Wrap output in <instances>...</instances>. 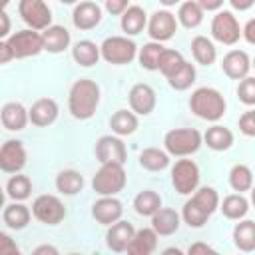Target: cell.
<instances>
[{
	"label": "cell",
	"instance_id": "6da1fadb",
	"mask_svg": "<svg viewBox=\"0 0 255 255\" xmlns=\"http://www.w3.org/2000/svg\"><path fill=\"white\" fill-rule=\"evenodd\" d=\"M100 104V86L94 80L80 78L68 94V110L76 120H90Z\"/></svg>",
	"mask_w": 255,
	"mask_h": 255
},
{
	"label": "cell",
	"instance_id": "7a4b0ae2",
	"mask_svg": "<svg viewBox=\"0 0 255 255\" xmlns=\"http://www.w3.org/2000/svg\"><path fill=\"white\" fill-rule=\"evenodd\" d=\"M217 207H219V195H217V191L213 187H199L183 203L181 219L189 227H203V223L213 215V211Z\"/></svg>",
	"mask_w": 255,
	"mask_h": 255
},
{
	"label": "cell",
	"instance_id": "3957f363",
	"mask_svg": "<svg viewBox=\"0 0 255 255\" xmlns=\"http://www.w3.org/2000/svg\"><path fill=\"white\" fill-rule=\"evenodd\" d=\"M189 108L191 112L201 118V120H207V122H217L223 118L225 114V98L215 90V88H197L191 98H189Z\"/></svg>",
	"mask_w": 255,
	"mask_h": 255
},
{
	"label": "cell",
	"instance_id": "277c9868",
	"mask_svg": "<svg viewBox=\"0 0 255 255\" xmlns=\"http://www.w3.org/2000/svg\"><path fill=\"white\" fill-rule=\"evenodd\" d=\"M201 133L193 128H177V129H169L163 137V145L165 151L169 155L175 157H187L191 153H195L201 147Z\"/></svg>",
	"mask_w": 255,
	"mask_h": 255
},
{
	"label": "cell",
	"instance_id": "5b68a950",
	"mask_svg": "<svg viewBox=\"0 0 255 255\" xmlns=\"http://www.w3.org/2000/svg\"><path fill=\"white\" fill-rule=\"evenodd\" d=\"M126 171L122 163H102L92 177V187L98 195H116L126 187Z\"/></svg>",
	"mask_w": 255,
	"mask_h": 255
},
{
	"label": "cell",
	"instance_id": "8992f818",
	"mask_svg": "<svg viewBox=\"0 0 255 255\" xmlns=\"http://www.w3.org/2000/svg\"><path fill=\"white\" fill-rule=\"evenodd\" d=\"M100 52L108 64L124 66V64H129L137 56V46L128 36H110L102 42Z\"/></svg>",
	"mask_w": 255,
	"mask_h": 255
},
{
	"label": "cell",
	"instance_id": "52a82bcc",
	"mask_svg": "<svg viewBox=\"0 0 255 255\" xmlns=\"http://www.w3.org/2000/svg\"><path fill=\"white\" fill-rule=\"evenodd\" d=\"M171 183L177 193L191 195L199 185V167L191 159H179L171 167Z\"/></svg>",
	"mask_w": 255,
	"mask_h": 255
},
{
	"label": "cell",
	"instance_id": "ba28073f",
	"mask_svg": "<svg viewBox=\"0 0 255 255\" xmlns=\"http://www.w3.org/2000/svg\"><path fill=\"white\" fill-rule=\"evenodd\" d=\"M211 36H213V40H217L219 44H225V46H233L243 36L241 28H239V22L233 16V12L221 10V12H217L213 16V20H211Z\"/></svg>",
	"mask_w": 255,
	"mask_h": 255
},
{
	"label": "cell",
	"instance_id": "9c48e42d",
	"mask_svg": "<svg viewBox=\"0 0 255 255\" xmlns=\"http://www.w3.org/2000/svg\"><path fill=\"white\" fill-rule=\"evenodd\" d=\"M32 213L34 217L40 221V223H46V225H58L60 221H64L66 217V207L64 203L60 201V197L56 195H38L32 203Z\"/></svg>",
	"mask_w": 255,
	"mask_h": 255
},
{
	"label": "cell",
	"instance_id": "30bf717a",
	"mask_svg": "<svg viewBox=\"0 0 255 255\" xmlns=\"http://www.w3.org/2000/svg\"><path fill=\"white\" fill-rule=\"evenodd\" d=\"M18 12L32 30H46L52 26V10L44 0H20Z\"/></svg>",
	"mask_w": 255,
	"mask_h": 255
},
{
	"label": "cell",
	"instance_id": "8fae6325",
	"mask_svg": "<svg viewBox=\"0 0 255 255\" xmlns=\"http://www.w3.org/2000/svg\"><path fill=\"white\" fill-rule=\"evenodd\" d=\"M8 44L14 52V58H30L38 56L44 50V40L38 30H20L8 38Z\"/></svg>",
	"mask_w": 255,
	"mask_h": 255
},
{
	"label": "cell",
	"instance_id": "7c38bea8",
	"mask_svg": "<svg viewBox=\"0 0 255 255\" xmlns=\"http://www.w3.org/2000/svg\"><path fill=\"white\" fill-rule=\"evenodd\" d=\"M175 30H177V20L167 10H157L147 20V34L155 42H167V40H171L173 34H175Z\"/></svg>",
	"mask_w": 255,
	"mask_h": 255
},
{
	"label": "cell",
	"instance_id": "4fadbf2b",
	"mask_svg": "<svg viewBox=\"0 0 255 255\" xmlns=\"http://www.w3.org/2000/svg\"><path fill=\"white\" fill-rule=\"evenodd\" d=\"M26 149L22 141L18 139H8L0 147V169L4 173H20L26 165Z\"/></svg>",
	"mask_w": 255,
	"mask_h": 255
},
{
	"label": "cell",
	"instance_id": "5bb4252c",
	"mask_svg": "<svg viewBox=\"0 0 255 255\" xmlns=\"http://www.w3.org/2000/svg\"><path fill=\"white\" fill-rule=\"evenodd\" d=\"M96 157L100 163H126V145L116 135H102L96 141Z\"/></svg>",
	"mask_w": 255,
	"mask_h": 255
},
{
	"label": "cell",
	"instance_id": "9a60e30c",
	"mask_svg": "<svg viewBox=\"0 0 255 255\" xmlns=\"http://www.w3.org/2000/svg\"><path fill=\"white\" fill-rule=\"evenodd\" d=\"M135 235V229L129 221H124V219H118L116 223L108 225V231H106V245L108 249H112L114 253H124L128 251L131 239Z\"/></svg>",
	"mask_w": 255,
	"mask_h": 255
},
{
	"label": "cell",
	"instance_id": "2e32d148",
	"mask_svg": "<svg viewBox=\"0 0 255 255\" xmlns=\"http://www.w3.org/2000/svg\"><path fill=\"white\" fill-rule=\"evenodd\" d=\"M122 213H124V205L114 195H102L92 205V217L100 225H112V223H116L118 219H122Z\"/></svg>",
	"mask_w": 255,
	"mask_h": 255
},
{
	"label": "cell",
	"instance_id": "e0dca14e",
	"mask_svg": "<svg viewBox=\"0 0 255 255\" xmlns=\"http://www.w3.org/2000/svg\"><path fill=\"white\" fill-rule=\"evenodd\" d=\"M129 108L137 114V116H147L153 112L157 98H155V90L149 84H135L129 90Z\"/></svg>",
	"mask_w": 255,
	"mask_h": 255
},
{
	"label": "cell",
	"instance_id": "ac0fdd59",
	"mask_svg": "<svg viewBox=\"0 0 255 255\" xmlns=\"http://www.w3.org/2000/svg\"><path fill=\"white\" fill-rule=\"evenodd\" d=\"M249 68H251V62L243 50H231L221 60V70L231 80H243L249 74Z\"/></svg>",
	"mask_w": 255,
	"mask_h": 255
},
{
	"label": "cell",
	"instance_id": "d6986e66",
	"mask_svg": "<svg viewBox=\"0 0 255 255\" xmlns=\"http://www.w3.org/2000/svg\"><path fill=\"white\" fill-rule=\"evenodd\" d=\"M72 22L78 30H92L102 22V8L96 2H80L72 12Z\"/></svg>",
	"mask_w": 255,
	"mask_h": 255
},
{
	"label": "cell",
	"instance_id": "ffe728a7",
	"mask_svg": "<svg viewBox=\"0 0 255 255\" xmlns=\"http://www.w3.org/2000/svg\"><path fill=\"white\" fill-rule=\"evenodd\" d=\"M30 112V122L38 128H46L50 124L56 122L58 118V104L52 100V98H40L32 104V108L28 110Z\"/></svg>",
	"mask_w": 255,
	"mask_h": 255
},
{
	"label": "cell",
	"instance_id": "44dd1931",
	"mask_svg": "<svg viewBox=\"0 0 255 255\" xmlns=\"http://www.w3.org/2000/svg\"><path fill=\"white\" fill-rule=\"evenodd\" d=\"M2 126L8 131H20L26 128L30 120V112L20 104V102H6L2 106Z\"/></svg>",
	"mask_w": 255,
	"mask_h": 255
},
{
	"label": "cell",
	"instance_id": "7402d4cb",
	"mask_svg": "<svg viewBox=\"0 0 255 255\" xmlns=\"http://www.w3.org/2000/svg\"><path fill=\"white\" fill-rule=\"evenodd\" d=\"M157 237H159V233L153 227L137 229L128 247V253L129 255H151L157 247Z\"/></svg>",
	"mask_w": 255,
	"mask_h": 255
},
{
	"label": "cell",
	"instance_id": "603a6c76",
	"mask_svg": "<svg viewBox=\"0 0 255 255\" xmlns=\"http://www.w3.org/2000/svg\"><path fill=\"white\" fill-rule=\"evenodd\" d=\"M181 223V215L175 209L169 207H159L153 215H151V227L159 233V235H171L179 229Z\"/></svg>",
	"mask_w": 255,
	"mask_h": 255
},
{
	"label": "cell",
	"instance_id": "cb8c5ba5",
	"mask_svg": "<svg viewBox=\"0 0 255 255\" xmlns=\"http://www.w3.org/2000/svg\"><path fill=\"white\" fill-rule=\"evenodd\" d=\"M42 40H44V50L50 54H60L70 46V32L64 26H48L42 30Z\"/></svg>",
	"mask_w": 255,
	"mask_h": 255
},
{
	"label": "cell",
	"instance_id": "d4e9b609",
	"mask_svg": "<svg viewBox=\"0 0 255 255\" xmlns=\"http://www.w3.org/2000/svg\"><path fill=\"white\" fill-rule=\"evenodd\" d=\"M233 245L243 253L255 251V221L239 219V223L233 227Z\"/></svg>",
	"mask_w": 255,
	"mask_h": 255
},
{
	"label": "cell",
	"instance_id": "484cf974",
	"mask_svg": "<svg viewBox=\"0 0 255 255\" xmlns=\"http://www.w3.org/2000/svg\"><path fill=\"white\" fill-rule=\"evenodd\" d=\"M32 215H34V213H30V209H28L24 203L14 201V203H8V205L4 207V211H2V221L6 223V227L20 231V229H24V227L30 223V217H32Z\"/></svg>",
	"mask_w": 255,
	"mask_h": 255
},
{
	"label": "cell",
	"instance_id": "4316f807",
	"mask_svg": "<svg viewBox=\"0 0 255 255\" xmlns=\"http://www.w3.org/2000/svg\"><path fill=\"white\" fill-rule=\"evenodd\" d=\"M120 26H122V30H124L128 36L139 34V32L147 26V14H145V10H143L141 6H129V8L122 14Z\"/></svg>",
	"mask_w": 255,
	"mask_h": 255
},
{
	"label": "cell",
	"instance_id": "83f0119b",
	"mask_svg": "<svg viewBox=\"0 0 255 255\" xmlns=\"http://www.w3.org/2000/svg\"><path fill=\"white\" fill-rule=\"evenodd\" d=\"M137 116L133 110H118L110 118V128L116 135H131L137 129Z\"/></svg>",
	"mask_w": 255,
	"mask_h": 255
},
{
	"label": "cell",
	"instance_id": "f1b7e54d",
	"mask_svg": "<svg viewBox=\"0 0 255 255\" xmlns=\"http://www.w3.org/2000/svg\"><path fill=\"white\" fill-rule=\"evenodd\" d=\"M203 141H205L207 147L213 149V151H225V149H229V147L233 145V133H231V129H227L225 126L215 124V126L207 128V131H205V135H203Z\"/></svg>",
	"mask_w": 255,
	"mask_h": 255
},
{
	"label": "cell",
	"instance_id": "f546056e",
	"mask_svg": "<svg viewBox=\"0 0 255 255\" xmlns=\"http://www.w3.org/2000/svg\"><path fill=\"white\" fill-rule=\"evenodd\" d=\"M72 58L76 60V64L90 68L98 64V60L102 58V52H100V46H96L92 40H80L72 48Z\"/></svg>",
	"mask_w": 255,
	"mask_h": 255
},
{
	"label": "cell",
	"instance_id": "4dcf8cb0",
	"mask_svg": "<svg viewBox=\"0 0 255 255\" xmlns=\"http://www.w3.org/2000/svg\"><path fill=\"white\" fill-rule=\"evenodd\" d=\"M219 209L221 213L227 217V219H243L249 211V201L243 197V193H231L227 197H223V201L219 203Z\"/></svg>",
	"mask_w": 255,
	"mask_h": 255
},
{
	"label": "cell",
	"instance_id": "1f68e13d",
	"mask_svg": "<svg viewBox=\"0 0 255 255\" xmlns=\"http://www.w3.org/2000/svg\"><path fill=\"white\" fill-rule=\"evenodd\" d=\"M177 20L183 28L191 30V28H197L201 22H203V8L199 6L197 0H187V2H181L179 10H177Z\"/></svg>",
	"mask_w": 255,
	"mask_h": 255
},
{
	"label": "cell",
	"instance_id": "d6a6232c",
	"mask_svg": "<svg viewBox=\"0 0 255 255\" xmlns=\"http://www.w3.org/2000/svg\"><path fill=\"white\" fill-rule=\"evenodd\" d=\"M191 54H193L195 62L201 66H211L217 58V50H215L213 42L205 36H195L191 40Z\"/></svg>",
	"mask_w": 255,
	"mask_h": 255
},
{
	"label": "cell",
	"instance_id": "836d02e7",
	"mask_svg": "<svg viewBox=\"0 0 255 255\" xmlns=\"http://www.w3.org/2000/svg\"><path fill=\"white\" fill-rule=\"evenodd\" d=\"M84 187V177L76 169H64L56 177V189L64 195H76Z\"/></svg>",
	"mask_w": 255,
	"mask_h": 255
},
{
	"label": "cell",
	"instance_id": "e575fe53",
	"mask_svg": "<svg viewBox=\"0 0 255 255\" xmlns=\"http://www.w3.org/2000/svg\"><path fill=\"white\" fill-rule=\"evenodd\" d=\"M159 207H161V197H159V193L153 191V189H143V191H139V193L135 195V199H133V209H135V213H139V215H143V217H151Z\"/></svg>",
	"mask_w": 255,
	"mask_h": 255
},
{
	"label": "cell",
	"instance_id": "d590c367",
	"mask_svg": "<svg viewBox=\"0 0 255 255\" xmlns=\"http://www.w3.org/2000/svg\"><path fill=\"white\" fill-rule=\"evenodd\" d=\"M165 80H167V84H169L173 90L183 92V90H187V88L195 82V68H193V64H189V62L183 60L181 66L175 68Z\"/></svg>",
	"mask_w": 255,
	"mask_h": 255
},
{
	"label": "cell",
	"instance_id": "8d00e7d4",
	"mask_svg": "<svg viewBox=\"0 0 255 255\" xmlns=\"http://www.w3.org/2000/svg\"><path fill=\"white\" fill-rule=\"evenodd\" d=\"M139 165L147 171H161L169 165V153L157 147H147L139 153Z\"/></svg>",
	"mask_w": 255,
	"mask_h": 255
},
{
	"label": "cell",
	"instance_id": "74e56055",
	"mask_svg": "<svg viewBox=\"0 0 255 255\" xmlns=\"http://www.w3.org/2000/svg\"><path fill=\"white\" fill-rule=\"evenodd\" d=\"M32 193V181L30 177L26 175H20V173H14L8 181H6V195L14 201H24L28 199Z\"/></svg>",
	"mask_w": 255,
	"mask_h": 255
},
{
	"label": "cell",
	"instance_id": "f35d334b",
	"mask_svg": "<svg viewBox=\"0 0 255 255\" xmlns=\"http://www.w3.org/2000/svg\"><path fill=\"white\" fill-rule=\"evenodd\" d=\"M163 50H165V48L161 46V42H155V40L143 44V48H141L139 54H137L141 68H145V70H149V72L159 70V58H161Z\"/></svg>",
	"mask_w": 255,
	"mask_h": 255
},
{
	"label": "cell",
	"instance_id": "ab89813d",
	"mask_svg": "<svg viewBox=\"0 0 255 255\" xmlns=\"http://www.w3.org/2000/svg\"><path fill=\"white\" fill-rule=\"evenodd\" d=\"M229 185L237 193L249 191L253 187V173H251V169L247 165H243V163L233 165L231 171H229Z\"/></svg>",
	"mask_w": 255,
	"mask_h": 255
},
{
	"label": "cell",
	"instance_id": "60d3db41",
	"mask_svg": "<svg viewBox=\"0 0 255 255\" xmlns=\"http://www.w3.org/2000/svg\"><path fill=\"white\" fill-rule=\"evenodd\" d=\"M181 62H183V56H181L177 50H169V48H165L163 54H161V58H159V72L167 78L175 68L181 66Z\"/></svg>",
	"mask_w": 255,
	"mask_h": 255
},
{
	"label": "cell",
	"instance_id": "b9f144b4",
	"mask_svg": "<svg viewBox=\"0 0 255 255\" xmlns=\"http://www.w3.org/2000/svg\"><path fill=\"white\" fill-rule=\"evenodd\" d=\"M237 98H239V102H243L245 106H255V78L245 76L243 80H239Z\"/></svg>",
	"mask_w": 255,
	"mask_h": 255
},
{
	"label": "cell",
	"instance_id": "7bdbcfd3",
	"mask_svg": "<svg viewBox=\"0 0 255 255\" xmlns=\"http://www.w3.org/2000/svg\"><path fill=\"white\" fill-rule=\"evenodd\" d=\"M239 131L247 137H255V110H249L239 118Z\"/></svg>",
	"mask_w": 255,
	"mask_h": 255
},
{
	"label": "cell",
	"instance_id": "ee69618b",
	"mask_svg": "<svg viewBox=\"0 0 255 255\" xmlns=\"http://www.w3.org/2000/svg\"><path fill=\"white\" fill-rule=\"evenodd\" d=\"M0 255H20L16 241L6 231H0Z\"/></svg>",
	"mask_w": 255,
	"mask_h": 255
},
{
	"label": "cell",
	"instance_id": "f6af8a7d",
	"mask_svg": "<svg viewBox=\"0 0 255 255\" xmlns=\"http://www.w3.org/2000/svg\"><path fill=\"white\" fill-rule=\"evenodd\" d=\"M104 4L112 16H122L129 8V0H104Z\"/></svg>",
	"mask_w": 255,
	"mask_h": 255
},
{
	"label": "cell",
	"instance_id": "bcb514c9",
	"mask_svg": "<svg viewBox=\"0 0 255 255\" xmlns=\"http://www.w3.org/2000/svg\"><path fill=\"white\" fill-rule=\"evenodd\" d=\"M12 58H14V52L8 44V40H2L0 42V64H8Z\"/></svg>",
	"mask_w": 255,
	"mask_h": 255
},
{
	"label": "cell",
	"instance_id": "7dc6e473",
	"mask_svg": "<svg viewBox=\"0 0 255 255\" xmlns=\"http://www.w3.org/2000/svg\"><path fill=\"white\" fill-rule=\"evenodd\" d=\"M187 253H189V255H197V253H215V249H213L211 245H207V243H201V241H197V243L189 245Z\"/></svg>",
	"mask_w": 255,
	"mask_h": 255
},
{
	"label": "cell",
	"instance_id": "c3c4849f",
	"mask_svg": "<svg viewBox=\"0 0 255 255\" xmlns=\"http://www.w3.org/2000/svg\"><path fill=\"white\" fill-rule=\"evenodd\" d=\"M241 34H243V38H245L249 44H253V46H255V18H253V20H249V22L243 26Z\"/></svg>",
	"mask_w": 255,
	"mask_h": 255
},
{
	"label": "cell",
	"instance_id": "681fc988",
	"mask_svg": "<svg viewBox=\"0 0 255 255\" xmlns=\"http://www.w3.org/2000/svg\"><path fill=\"white\" fill-rule=\"evenodd\" d=\"M197 2L203 8V12H217L223 6L225 0H197Z\"/></svg>",
	"mask_w": 255,
	"mask_h": 255
},
{
	"label": "cell",
	"instance_id": "f907efd6",
	"mask_svg": "<svg viewBox=\"0 0 255 255\" xmlns=\"http://www.w3.org/2000/svg\"><path fill=\"white\" fill-rule=\"evenodd\" d=\"M229 4H231V8H233V10L245 12V10H249V8L255 4V0H229Z\"/></svg>",
	"mask_w": 255,
	"mask_h": 255
},
{
	"label": "cell",
	"instance_id": "816d5d0a",
	"mask_svg": "<svg viewBox=\"0 0 255 255\" xmlns=\"http://www.w3.org/2000/svg\"><path fill=\"white\" fill-rule=\"evenodd\" d=\"M34 255H58V249L54 247V245H38L34 251H32Z\"/></svg>",
	"mask_w": 255,
	"mask_h": 255
},
{
	"label": "cell",
	"instance_id": "f5cc1de1",
	"mask_svg": "<svg viewBox=\"0 0 255 255\" xmlns=\"http://www.w3.org/2000/svg\"><path fill=\"white\" fill-rule=\"evenodd\" d=\"M0 20H2V28H0V36H2V38H6V36L10 34V18H8V14H6V10H2V12H0Z\"/></svg>",
	"mask_w": 255,
	"mask_h": 255
},
{
	"label": "cell",
	"instance_id": "db71d44e",
	"mask_svg": "<svg viewBox=\"0 0 255 255\" xmlns=\"http://www.w3.org/2000/svg\"><path fill=\"white\" fill-rule=\"evenodd\" d=\"M159 2H161L163 6H167V8H169V6H175V4H179L181 0H159Z\"/></svg>",
	"mask_w": 255,
	"mask_h": 255
},
{
	"label": "cell",
	"instance_id": "11a10c76",
	"mask_svg": "<svg viewBox=\"0 0 255 255\" xmlns=\"http://www.w3.org/2000/svg\"><path fill=\"white\" fill-rule=\"evenodd\" d=\"M163 253H165V255H167V253H177V255H179V253H181V249H177V247H169V249H165Z\"/></svg>",
	"mask_w": 255,
	"mask_h": 255
},
{
	"label": "cell",
	"instance_id": "9f6ffc18",
	"mask_svg": "<svg viewBox=\"0 0 255 255\" xmlns=\"http://www.w3.org/2000/svg\"><path fill=\"white\" fill-rule=\"evenodd\" d=\"M249 191H251V203H253V205H255V185H253V187H251V189H249Z\"/></svg>",
	"mask_w": 255,
	"mask_h": 255
},
{
	"label": "cell",
	"instance_id": "6f0895ef",
	"mask_svg": "<svg viewBox=\"0 0 255 255\" xmlns=\"http://www.w3.org/2000/svg\"><path fill=\"white\" fill-rule=\"evenodd\" d=\"M8 4H10V0H2V10H6V8H8Z\"/></svg>",
	"mask_w": 255,
	"mask_h": 255
},
{
	"label": "cell",
	"instance_id": "680465c9",
	"mask_svg": "<svg viewBox=\"0 0 255 255\" xmlns=\"http://www.w3.org/2000/svg\"><path fill=\"white\" fill-rule=\"evenodd\" d=\"M60 2H62V4H76L78 0H60Z\"/></svg>",
	"mask_w": 255,
	"mask_h": 255
},
{
	"label": "cell",
	"instance_id": "91938a15",
	"mask_svg": "<svg viewBox=\"0 0 255 255\" xmlns=\"http://www.w3.org/2000/svg\"><path fill=\"white\" fill-rule=\"evenodd\" d=\"M253 68H255V60H253Z\"/></svg>",
	"mask_w": 255,
	"mask_h": 255
}]
</instances>
